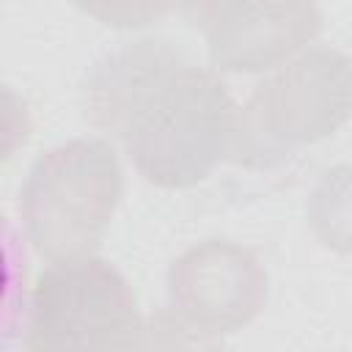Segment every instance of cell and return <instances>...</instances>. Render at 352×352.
<instances>
[{"instance_id":"cell-7","label":"cell","mask_w":352,"mask_h":352,"mask_svg":"<svg viewBox=\"0 0 352 352\" xmlns=\"http://www.w3.org/2000/svg\"><path fill=\"white\" fill-rule=\"evenodd\" d=\"M187 63V55L168 38H138L104 52L82 77V118L121 138L148 99Z\"/></svg>"},{"instance_id":"cell-8","label":"cell","mask_w":352,"mask_h":352,"mask_svg":"<svg viewBox=\"0 0 352 352\" xmlns=\"http://www.w3.org/2000/svg\"><path fill=\"white\" fill-rule=\"evenodd\" d=\"M305 217L327 250L352 256V162L333 165L319 176L308 195Z\"/></svg>"},{"instance_id":"cell-6","label":"cell","mask_w":352,"mask_h":352,"mask_svg":"<svg viewBox=\"0 0 352 352\" xmlns=\"http://www.w3.org/2000/svg\"><path fill=\"white\" fill-rule=\"evenodd\" d=\"M209 60L228 74H267L322 33L316 0H223L204 22Z\"/></svg>"},{"instance_id":"cell-4","label":"cell","mask_w":352,"mask_h":352,"mask_svg":"<svg viewBox=\"0 0 352 352\" xmlns=\"http://www.w3.org/2000/svg\"><path fill=\"white\" fill-rule=\"evenodd\" d=\"M146 319L124 272L99 258L47 261L28 297L25 349H140Z\"/></svg>"},{"instance_id":"cell-9","label":"cell","mask_w":352,"mask_h":352,"mask_svg":"<svg viewBox=\"0 0 352 352\" xmlns=\"http://www.w3.org/2000/svg\"><path fill=\"white\" fill-rule=\"evenodd\" d=\"M77 11L96 19L104 28L116 30H140L170 11L179 8V0H69Z\"/></svg>"},{"instance_id":"cell-2","label":"cell","mask_w":352,"mask_h":352,"mask_svg":"<svg viewBox=\"0 0 352 352\" xmlns=\"http://www.w3.org/2000/svg\"><path fill=\"white\" fill-rule=\"evenodd\" d=\"M124 170L104 138H72L44 151L19 184V223L44 261L91 256L121 204Z\"/></svg>"},{"instance_id":"cell-5","label":"cell","mask_w":352,"mask_h":352,"mask_svg":"<svg viewBox=\"0 0 352 352\" xmlns=\"http://www.w3.org/2000/svg\"><path fill=\"white\" fill-rule=\"evenodd\" d=\"M168 308L206 346L248 327L267 305L270 275L256 250L212 236L182 250L168 267Z\"/></svg>"},{"instance_id":"cell-3","label":"cell","mask_w":352,"mask_h":352,"mask_svg":"<svg viewBox=\"0 0 352 352\" xmlns=\"http://www.w3.org/2000/svg\"><path fill=\"white\" fill-rule=\"evenodd\" d=\"M352 116V60L311 44L264 74L239 104L231 162L272 168L302 146L336 135Z\"/></svg>"},{"instance_id":"cell-1","label":"cell","mask_w":352,"mask_h":352,"mask_svg":"<svg viewBox=\"0 0 352 352\" xmlns=\"http://www.w3.org/2000/svg\"><path fill=\"white\" fill-rule=\"evenodd\" d=\"M239 121L217 69L184 63L121 135L135 170L154 187L187 190L231 157Z\"/></svg>"},{"instance_id":"cell-10","label":"cell","mask_w":352,"mask_h":352,"mask_svg":"<svg viewBox=\"0 0 352 352\" xmlns=\"http://www.w3.org/2000/svg\"><path fill=\"white\" fill-rule=\"evenodd\" d=\"M220 3H223V0H179V11H182L195 28H198V25L204 28V22L209 19V14H212Z\"/></svg>"}]
</instances>
